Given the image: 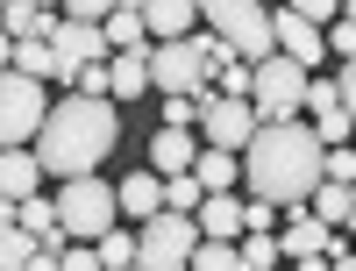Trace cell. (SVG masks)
<instances>
[{"mask_svg": "<svg viewBox=\"0 0 356 271\" xmlns=\"http://www.w3.org/2000/svg\"><path fill=\"white\" fill-rule=\"evenodd\" d=\"M328 57H335V65H356V22H335L328 29Z\"/></svg>", "mask_w": 356, "mask_h": 271, "instance_id": "obj_30", "label": "cell"}, {"mask_svg": "<svg viewBox=\"0 0 356 271\" xmlns=\"http://www.w3.org/2000/svg\"><path fill=\"white\" fill-rule=\"evenodd\" d=\"M257 129H264V122H257V107H250V100L207 93V114H200V136H207V150H235V157H243Z\"/></svg>", "mask_w": 356, "mask_h": 271, "instance_id": "obj_9", "label": "cell"}, {"mask_svg": "<svg viewBox=\"0 0 356 271\" xmlns=\"http://www.w3.org/2000/svg\"><path fill=\"white\" fill-rule=\"evenodd\" d=\"M50 50H57V79L65 86H79V72L86 65H107V29H93V22H57L50 29Z\"/></svg>", "mask_w": 356, "mask_h": 271, "instance_id": "obj_10", "label": "cell"}, {"mask_svg": "<svg viewBox=\"0 0 356 271\" xmlns=\"http://www.w3.org/2000/svg\"><path fill=\"white\" fill-rule=\"evenodd\" d=\"M193 15H200V0H143V29H150L157 43L193 36Z\"/></svg>", "mask_w": 356, "mask_h": 271, "instance_id": "obj_16", "label": "cell"}, {"mask_svg": "<svg viewBox=\"0 0 356 271\" xmlns=\"http://www.w3.org/2000/svg\"><path fill=\"white\" fill-rule=\"evenodd\" d=\"M328 178V143L307 122H264L243 150V186L250 200H271V207H307Z\"/></svg>", "mask_w": 356, "mask_h": 271, "instance_id": "obj_1", "label": "cell"}, {"mask_svg": "<svg viewBox=\"0 0 356 271\" xmlns=\"http://www.w3.org/2000/svg\"><path fill=\"white\" fill-rule=\"evenodd\" d=\"M200 114H207V93H171L164 100V129H193Z\"/></svg>", "mask_w": 356, "mask_h": 271, "instance_id": "obj_24", "label": "cell"}, {"mask_svg": "<svg viewBox=\"0 0 356 271\" xmlns=\"http://www.w3.org/2000/svg\"><path fill=\"white\" fill-rule=\"evenodd\" d=\"M285 8H292V15H307L314 29H335V22H342V0H285Z\"/></svg>", "mask_w": 356, "mask_h": 271, "instance_id": "obj_27", "label": "cell"}, {"mask_svg": "<svg viewBox=\"0 0 356 271\" xmlns=\"http://www.w3.org/2000/svg\"><path fill=\"white\" fill-rule=\"evenodd\" d=\"M307 107H314V114L342 107V86H335V79H314V86H307Z\"/></svg>", "mask_w": 356, "mask_h": 271, "instance_id": "obj_31", "label": "cell"}, {"mask_svg": "<svg viewBox=\"0 0 356 271\" xmlns=\"http://www.w3.org/2000/svg\"><path fill=\"white\" fill-rule=\"evenodd\" d=\"M107 72H114V100H143V86H150V50H122Z\"/></svg>", "mask_w": 356, "mask_h": 271, "instance_id": "obj_19", "label": "cell"}, {"mask_svg": "<svg viewBox=\"0 0 356 271\" xmlns=\"http://www.w3.org/2000/svg\"><path fill=\"white\" fill-rule=\"evenodd\" d=\"M307 86H314V72H307V65H292L285 50H278V57H264V65H257V93H250L257 122H300Z\"/></svg>", "mask_w": 356, "mask_h": 271, "instance_id": "obj_6", "label": "cell"}, {"mask_svg": "<svg viewBox=\"0 0 356 271\" xmlns=\"http://www.w3.org/2000/svg\"><path fill=\"white\" fill-rule=\"evenodd\" d=\"M36 8H43V15H50V8H65V0H36Z\"/></svg>", "mask_w": 356, "mask_h": 271, "instance_id": "obj_40", "label": "cell"}, {"mask_svg": "<svg viewBox=\"0 0 356 271\" xmlns=\"http://www.w3.org/2000/svg\"><path fill=\"white\" fill-rule=\"evenodd\" d=\"M136 271H143V264H136Z\"/></svg>", "mask_w": 356, "mask_h": 271, "instance_id": "obj_44", "label": "cell"}, {"mask_svg": "<svg viewBox=\"0 0 356 271\" xmlns=\"http://www.w3.org/2000/svg\"><path fill=\"white\" fill-rule=\"evenodd\" d=\"M65 271H107V264H100L93 243H72V250H65Z\"/></svg>", "mask_w": 356, "mask_h": 271, "instance_id": "obj_33", "label": "cell"}, {"mask_svg": "<svg viewBox=\"0 0 356 271\" xmlns=\"http://www.w3.org/2000/svg\"><path fill=\"white\" fill-rule=\"evenodd\" d=\"M114 143H122V114H114V100L65 93V100H50V122L36 136V157H43L50 178H93L100 157H114Z\"/></svg>", "mask_w": 356, "mask_h": 271, "instance_id": "obj_2", "label": "cell"}, {"mask_svg": "<svg viewBox=\"0 0 356 271\" xmlns=\"http://www.w3.org/2000/svg\"><path fill=\"white\" fill-rule=\"evenodd\" d=\"M29 271H65V257H50V250H36V257H29Z\"/></svg>", "mask_w": 356, "mask_h": 271, "instance_id": "obj_35", "label": "cell"}, {"mask_svg": "<svg viewBox=\"0 0 356 271\" xmlns=\"http://www.w3.org/2000/svg\"><path fill=\"white\" fill-rule=\"evenodd\" d=\"M342 22H356V0H342Z\"/></svg>", "mask_w": 356, "mask_h": 271, "instance_id": "obj_39", "label": "cell"}, {"mask_svg": "<svg viewBox=\"0 0 356 271\" xmlns=\"http://www.w3.org/2000/svg\"><path fill=\"white\" fill-rule=\"evenodd\" d=\"M193 164H200V136L193 129H157L150 136V171L157 178H186Z\"/></svg>", "mask_w": 356, "mask_h": 271, "instance_id": "obj_13", "label": "cell"}, {"mask_svg": "<svg viewBox=\"0 0 356 271\" xmlns=\"http://www.w3.org/2000/svg\"><path fill=\"white\" fill-rule=\"evenodd\" d=\"M207 79H214V65H207V36H178V43H157L150 50V86L171 100V93H207Z\"/></svg>", "mask_w": 356, "mask_h": 271, "instance_id": "obj_8", "label": "cell"}, {"mask_svg": "<svg viewBox=\"0 0 356 271\" xmlns=\"http://www.w3.org/2000/svg\"><path fill=\"white\" fill-rule=\"evenodd\" d=\"M328 178H335V186H356V150H349V143L328 150Z\"/></svg>", "mask_w": 356, "mask_h": 271, "instance_id": "obj_32", "label": "cell"}, {"mask_svg": "<svg viewBox=\"0 0 356 271\" xmlns=\"http://www.w3.org/2000/svg\"><path fill=\"white\" fill-rule=\"evenodd\" d=\"M314 129H321V143H328V150H342V136H349L356 122H349V107H328V114H314Z\"/></svg>", "mask_w": 356, "mask_h": 271, "instance_id": "obj_28", "label": "cell"}, {"mask_svg": "<svg viewBox=\"0 0 356 271\" xmlns=\"http://www.w3.org/2000/svg\"><path fill=\"white\" fill-rule=\"evenodd\" d=\"M0 8H8V0H0Z\"/></svg>", "mask_w": 356, "mask_h": 271, "instance_id": "obj_42", "label": "cell"}, {"mask_svg": "<svg viewBox=\"0 0 356 271\" xmlns=\"http://www.w3.org/2000/svg\"><path fill=\"white\" fill-rule=\"evenodd\" d=\"M193 222H200V243H243V235H250V200H235V193H207Z\"/></svg>", "mask_w": 356, "mask_h": 271, "instance_id": "obj_12", "label": "cell"}, {"mask_svg": "<svg viewBox=\"0 0 356 271\" xmlns=\"http://www.w3.org/2000/svg\"><path fill=\"white\" fill-rule=\"evenodd\" d=\"M100 29H107V50L114 57H122V50H157V43H143V36H150V29H143V8H114Z\"/></svg>", "mask_w": 356, "mask_h": 271, "instance_id": "obj_18", "label": "cell"}, {"mask_svg": "<svg viewBox=\"0 0 356 271\" xmlns=\"http://www.w3.org/2000/svg\"><path fill=\"white\" fill-rule=\"evenodd\" d=\"M93 250H100V264H107V271H136V229H107Z\"/></svg>", "mask_w": 356, "mask_h": 271, "instance_id": "obj_21", "label": "cell"}, {"mask_svg": "<svg viewBox=\"0 0 356 271\" xmlns=\"http://www.w3.org/2000/svg\"><path fill=\"white\" fill-rule=\"evenodd\" d=\"M57 222H65L72 243H100L107 229H122V193L107 178H65L57 193Z\"/></svg>", "mask_w": 356, "mask_h": 271, "instance_id": "obj_4", "label": "cell"}, {"mask_svg": "<svg viewBox=\"0 0 356 271\" xmlns=\"http://www.w3.org/2000/svg\"><path fill=\"white\" fill-rule=\"evenodd\" d=\"M200 200H207V186L186 171V178H164V215H200Z\"/></svg>", "mask_w": 356, "mask_h": 271, "instance_id": "obj_22", "label": "cell"}, {"mask_svg": "<svg viewBox=\"0 0 356 271\" xmlns=\"http://www.w3.org/2000/svg\"><path fill=\"white\" fill-rule=\"evenodd\" d=\"M8 65H15V43H8V36H0V72H8Z\"/></svg>", "mask_w": 356, "mask_h": 271, "instance_id": "obj_37", "label": "cell"}, {"mask_svg": "<svg viewBox=\"0 0 356 271\" xmlns=\"http://www.w3.org/2000/svg\"><path fill=\"white\" fill-rule=\"evenodd\" d=\"M22 229H29V235H50V229H65V222H57V200H43V193H36V200H22Z\"/></svg>", "mask_w": 356, "mask_h": 271, "instance_id": "obj_26", "label": "cell"}, {"mask_svg": "<svg viewBox=\"0 0 356 271\" xmlns=\"http://www.w3.org/2000/svg\"><path fill=\"white\" fill-rule=\"evenodd\" d=\"M193 178H200L207 193H235V178H243V157H235V150H200Z\"/></svg>", "mask_w": 356, "mask_h": 271, "instance_id": "obj_17", "label": "cell"}, {"mask_svg": "<svg viewBox=\"0 0 356 271\" xmlns=\"http://www.w3.org/2000/svg\"><path fill=\"white\" fill-rule=\"evenodd\" d=\"M335 86H342V107H349V122H356V65H342Z\"/></svg>", "mask_w": 356, "mask_h": 271, "instance_id": "obj_34", "label": "cell"}, {"mask_svg": "<svg viewBox=\"0 0 356 271\" xmlns=\"http://www.w3.org/2000/svg\"><path fill=\"white\" fill-rule=\"evenodd\" d=\"M50 122V93H43V79H29V72H0V150H36Z\"/></svg>", "mask_w": 356, "mask_h": 271, "instance_id": "obj_5", "label": "cell"}, {"mask_svg": "<svg viewBox=\"0 0 356 271\" xmlns=\"http://www.w3.org/2000/svg\"><path fill=\"white\" fill-rule=\"evenodd\" d=\"M278 271H285V264H278Z\"/></svg>", "mask_w": 356, "mask_h": 271, "instance_id": "obj_43", "label": "cell"}, {"mask_svg": "<svg viewBox=\"0 0 356 271\" xmlns=\"http://www.w3.org/2000/svg\"><path fill=\"white\" fill-rule=\"evenodd\" d=\"M285 271H335V257H300V264H285Z\"/></svg>", "mask_w": 356, "mask_h": 271, "instance_id": "obj_36", "label": "cell"}, {"mask_svg": "<svg viewBox=\"0 0 356 271\" xmlns=\"http://www.w3.org/2000/svg\"><path fill=\"white\" fill-rule=\"evenodd\" d=\"M43 157H36V150H0V200H36V186H43Z\"/></svg>", "mask_w": 356, "mask_h": 271, "instance_id": "obj_14", "label": "cell"}, {"mask_svg": "<svg viewBox=\"0 0 356 271\" xmlns=\"http://www.w3.org/2000/svg\"><path fill=\"white\" fill-rule=\"evenodd\" d=\"M271 36H278V50L292 57V65H321V57H328V29H314L307 15H292V8H271Z\"/></svg>", "mask_w": 356, "mask_h": 271, "instance_id": "obj_11", "label": "cell"}, {"mask_svg": "<svg viewBox=\"0 0 356 271\" xmlns=\"http://www.w3.org/2000/svg\"><path fill=\"white\" fill-rule=\"evenodd\" d=\"M114 193H122V215H136V229L164 215V178H157L150 164H136V171H129L122 186H114Z\"/></svg>", "mask_w": 356, "mask_h": 271, "instance_id": "obj_15", "label": "cell"}, {"mask_svg": "<svg viewBox=\"0 0 356 271\" xmlns=\"http://www.w3.org/2000/svg\"><path fill=\"white\" fill-rule=\"evenodd\" d=\"M15 72H29V79H57V50H50V43H15Z\"/></svg>", "mask_w": 356, "mask_h": 271, "instance_id": "obj_23", "label": "cell"}, {"mask_svg": "<svg viewBox=\"0 0 356 271\" xmlns=\"http://www.w3.org/2000/svg\"><path fill=\"white\" fill-rule=\"evenodd\" d=\"M200 22L243 57V65H264L278 57V36H271V8L264 0H200Z\"/></svg>", "mask_w": 356, "mask_h": 271, "instance_id": "obj_3", "label": "cell"}, {"mask_svg": "<svg viewBox=\"0 0 356 271\" xmlns=\"http://www.w3.org/2000/svg\"><path fill=\"white\" fill-rule=\"evenodd\" d=\"M193 250H200L193 215H157V222L136 229V264L143 271H193Z\"/></svg>", "mask_w": 356, "mask_h": 271, "instance_id": "obj_7", "label": "cell"}, {"mask_svg": "<svg viewBox=\"0 0 356 271\" xmlns=\"http://www.w3.org/2000/svg\"><path fill=\"white\" fill-rule=\"evenodd\" d=\"M335 271H356V250H349V257H335Z\"/></svg>", "mask_w": 356, "mask_h": 271, "instance_id": "obj_38", "label": "cell"}, {"mask_svg": "<svg viewBox=\"0 0 356 271\" xmlns=\"http://www.w3.org/2000/svg\"><path fill=\"white\" fill-rule=\"evenodd\" d=\"M114 8H122V0H65V22H93V29H100Z\"/></svg>", "mask_w": 356, "mask_h": 271, "instance_id": "obj_29", "label": "cell"}, {"mask_svg": "<svg viewBox=\"0 0 356 271\" xmlns=\"http://www.w3.org/2000/svg\"><path fill=\"white\" fill-rule=\"evenodd\" d=\"M235 250H243V271H278V264H285V243H278V235H264V229H250Z\"/></svg>", "mask_w": 356, "mask_h": 271, "instance_id": "obj_20", "label": "cell"}, {"mask_svg": "<svg viewBox=\"0 0 356 271\" xmlns=\"http://www.w3.org/2000/svg\"><path fill=\"white\" fill-rule=\"evenodd\" d=\"M193 271H243V250H235V243H200Z\"/></svg>", "mask_w": 356, "mask_h": 271, "instance_id": "obj_25", "label": "cell"}, {"mask_svg": "<svg viewBox=\"0 0 356 271\" xmlns=\"http://www.w3.org/2000/svg\"><path fill=\"white\" fill-rule=\"evenodd\" d=\"M122 8H143V0H122Z\"/></svg>", "mask_w": 356, "mask_h": 271, "instance_id": "obj_41", "label": "cell"}]
</instances>
